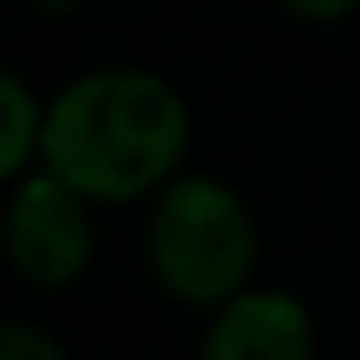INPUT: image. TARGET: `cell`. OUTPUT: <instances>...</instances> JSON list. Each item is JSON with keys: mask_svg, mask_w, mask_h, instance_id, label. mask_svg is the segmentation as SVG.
Wrapping results in <instances>:
<instances>
[{"mask_svg": "<svg viewBox=\"0 0 360 360\" xmlns=\"http://www.w3.org/2000/svg\"><path fill=\"white\" fill-rule=\"evenodd\" d=\"M43 165L96 202L154 191L186 154V106L159 75L101 69L53 96L43 117Z\"/></svg>", "mask_w": 360, "mask_h": 360, "instance_id": "obj_1", "label": "cell"}, {"mask_svg": "<svg viewBox=\"0 0 360 360\" xmlns=\"http://www.w3.org/2000/svg\"><path fill=\"white\" fill-rule=\"evenodd\" d=\"M159 281L186 302H233L255 265V223L228 186L207 175L175 180L148 228Z\"/></svg>", "mask_w": 360, "mask_h": 360, "instance_id": "obj_2", "label": "cell"}, {"mask_svg": "<svg viewBox=\"0 0 360 360\" xmlns=\"http://www.w3.org/2000/svg\"><path fill=\"white\" fill-rule=\"evenodd\" d=\"M6 249L11 265L37 286L75 281L90 259V217L75 186L58 175H32L16 186L6 212Z\"/></svg>", "mask_w": 360, "mask_h": 360, "instance_id": "obj_3", "label": "cell"}, {"mask_svg": "<svg viewBox=\"0 0 360 360\" xmlns=\"http://www.w3.org/2000/svg\"><path fill=\"white\" fill-rule=\"evenodd\" d=\"M313 323L286 292H238L207 328L202 360H307Z\"/></svg>", "mask_w": 360, "mask_h": 360, "instance_id": "obj_4", "label": "cell"}, {"mask_svg": "<svg viewBox=\"0 0 360 360\" xmlns=\"http://www.w3.org/2000/svg\"><path fill=\"white\" fill-rule=\"evenodd\" d=\"M0 106H6V133H0V169L6 175H16V169L27 165V154L32 148H43V117L37 112V101L27 96V85L16 75L0 79Z\"/></svg>", "mask_w": 360, "mask_h": 360, "instance_id": "obj_5", "label": "cell"}, {"mask_svg": "<svg viewBox=\"0 0 360 360\" xmlns=\"http://www.w3.org/2000/svg\"><path fill=\"white\" fill-rule=\"evenodd\" d=\"M0 360H64L53 345H48L43 334H32V328L11 323L6 334H0Z\"/></svg>", "mask_w": 360, "mask_h": 360, "instance_id": "obj_6", "label": "cell"}, {"mask_svg": "<svg viewBox=\"0 0 360 360\" xmlns=\"http://www.w3.org/2000/svg\"><path fill=\"white\" fill-rule=\"evenodd\" d=\"M286 11L297 16H313V22H339V16H349L360 6V0H281Z\"/></svg>", "mask_w": 360, "mask_h": 360, "instance_id": "obj_7", "label": "cell"}]
</instances>
